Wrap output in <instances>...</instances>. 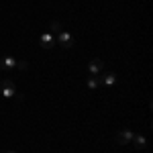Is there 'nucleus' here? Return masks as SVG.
I'll return each mask as SVG.
<instances>
[{
	"label": "nucleus",
	"instance_id": "0eeeda50",
	"mask_svg": "<svg viewBox=\"0 0 153 153\" xmlns=\"http://www.w3.org/2000/svg\"><path fill=\"white\" fill-rule=\"evenodd\" d=\"M114 82H117V74H112V71H108L100 78V84H106V86H112Z\"/></svg>",
	"mask_w": 153,
	"mask_h": 153
},
{
	"label": "nucleus",
	"instance_id": "f03ea898",
	"mask_svg": "<svg viewBox=\"0 0 153 153\" xmlns=\"http://www.w3.org/2000/svg\"><path fill=\"white\" fill-rule=\"evenodd\" d=\"M102 68H104V61L100 57H94L90 63H88V71H90V76H98L100 71H102Z\"/></svg>",
	"mask_w": 153,
	"mask_h": 153
},
{
	"label": "nucleus",
	"instance_id": "6e6552de",
	"mask_svg": "<svg viewBox=\"0 0 153 153\" xmlns=\"http://www.w3.org/2000/svg\"><path fill=\"white\" fill-rule=\"evenodd\" d=\"M133 141H135V145H137L139 149H145V147H147V139H145L143 135H137V137H133Z\"/></svg>",
	"mask_w": 153,
	"mask_h": 153
},
{
	"label": "nucleus",
	"instance_id": "f8f14e48",
	"mask_svg": "<svg viewBox=\"0 0 153 153\" xmlns=\"http://www.w3.org/2000/svg\"><path fill=\"white\" fill-rule=\"evenodd\" d=\"M8 153H16V151H8Z\"/></svg>",
	"mask_w": 153,
	"mask_h": 153
},
{
	"label": "nucleus",
	"instance_id": "1a4fd4ad",
	"mask_svg": "<svg viewBox=\"0 0 153 153\" xmlns=\"http://www.w3.org/2000/svg\"><path fill=\"white\" fill-rule=\"evenodd\" d=\"M98 86H100V78H96V76H90V78H88V88H90V90H96Z\"/></svg>",
	"mask_w": 153,
	"mask_h": 153
},
{
	"label": "nucleus",
	"instance_id": "9d476101",
	"mask_svg": "<svg viewBox=\"0 0 153 153\" xmlns=\"http://www.w3.org/2000/svg\"><path fill=\"white\" fill-rule=\"evenodd\" d=\"M49 29H51V31H53L55 35L63 31V27H61V23H59V21H51V25H49Z\"/></svg>",
	"mask_w": 153,
	"mask_h": 153
},
{
	"label": "nucleus",
	"instance_id": "7ed1b4c3",
	"mask_svg": "<svg viewBox=\"0 0 153 153\" xmlns=\"http://www.w3.org/2000/svg\"><path fill=\"white\" fill-rule=\"evenodd\" d=\"M39 41H41V45L45 49H53L57 45V41H55V37L51 35V33H43V35L39 37Z\"/></svg>",
	"mask_w": 153,
	"mask_h": 153
},
{
	"label": "nucleus",
	"instance_id": "423d86ee",
	"mask_svg": "<svg viewBox=\"0 0 153 153\" xmlns=\"http://www.w3.org/2000/svg\"><path fill=\"white\" fill-rule=\"evenodd\" d=\"M0 68L6 71V70H12V68H16V59L14 57H4L0 61Z\"/></svg>",
	"mask_w": 153,
	"mask_h": 153
},
{
	"label": "nucleus",
	"instance_id": "39448f33",
	"mask_svg": "<svg viewBox=\"0 0 153 153\" xmlns=\"http://www.w3.org/2000/svg\"><path fill=\"white\" fill-rule=\"evenodd\" d=\"M133 137H135V135H133L131 131H120V133L117 135V143H120V145L131 143V141H133Z\"/></svg>",
	"mask_w": 153,
	"mask_h": 153
},
{
	"label": "nucleus",
	"instance_id": "f257e3e1",
	"mask_svg": "<svg viewBox=\"0 0 153 153\" xmlns=\"http://www.w3.org/2000/svg\"><path fill=\"white\" fill-rule=\"evenodd\" d=\"M55 41H57V43L61 45V47L70 49L71 45H74V35H71V33H68V31H61V33H57Z\"/></svg>",
	"mask_w": 153,
	"mask_h": 153
},
{
	"label": "nucleus",
	"instance_id": "9b49d317",
	"mask_svg": "<svg viewBox=\"0 0 153 153\" xmlns=\"http://www.w3.org/2000/svg\"><path fill=\"white\" fill-rule=\"evenodd\" d=\"M16 68H19V70H27L29 63H27V61H16Z\"/></svg>",
	"mask_w": 153,
	"mask_h": 153
},
{
	"label": "nucleus",
	"instance_id": "20e7f679",
	"mask_svg": "<svg viewBox=\"0 0 153 153\" xmlns=\"http://www.w3.org/2000/svg\"><path fill=\"white\" fill-rule=\"evenodd\" d=\"M14 94H16L14 82H12V80H4V82H2V96H4V98H12Z\"/></svg>",
	"mask_w": 153,
	"mask_h": 153
}]
</instances>
